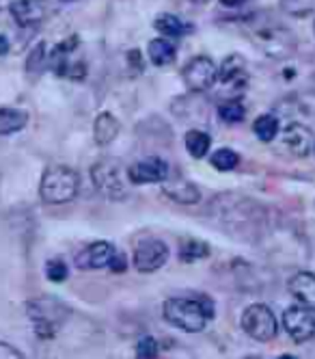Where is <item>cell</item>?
Segmentation results:
<instances>
[{"mask_svg": "<svg viewBox=\"0 0 315 359\" xmlns=\"http://www.w3.org/2000/svg\"><path fill=\"white\" fill-rule=\"evenodd\" d=\"M164 320L177 329L188 333H199L214 318V303L199 297V299H169L164 303Z\"/></svg>", "mask_w": 315, "mask_h": 359, "instance_id": "6da1fadb", "label": "cell"}, {"mask_svg": "<svg viewBox=\"0 0 315 359\" xmlns=\"http://www.w3.org/2000/svg\"><path fill=\"white\" fill-rule=\"evenodd\" d=\"M78 187H80V177L71 167L52 165L41 175L39 195L50 206H61L78 195Z\"/></svg>", "mask_w": 315, "mask_h": 359, "instance_id": "7a4b0ae2", "label": "cell"}, {"mask_svg": "<svg viewBox=\"0 0 315 359\" xmlns=\"http://www.w3.org/2000/svg\"><path fill=\"white\" fill-rule=\"evenodd\" d=\"M29 316L35 325L37 336L48 340L57 336L59 327L67 318V307L55 299H37L29 303Z\"/></svg>", "mask_w": 315, "mask_h": 359, "instance_id": "3957f363", "label": "cell"}, {"mask_svg": "<svg viewBox=\"0 0 315 359\" xmlns=\"http://www.w3.org/2000/svg\"><path fill=\"white\" fill-rule=\"evenodd\" d=\"M242 329L246 331L248 338H253L257 342H270L276 338L279 323L268 305L253 303L242 314Z\"/></svg>", "mask_w": 315, "mask_h": 359, "instance_id": "277c9868", "label": "cell"}, {"mask_svg": "<svg viewBox=\"0 0 315 359\" xmlns=\"http://www.w3.org/2000/svg\"><path fill=\"white\" fill-rule=\"evenodd\" d=\"M78 46V37L71 35L69 39L61 41L48 53V65L55 69L63 79L83 81L87 76V63L80 59H74V50Z\"/></svg>", "mask_w": 315, "mask_h": 359, "instance_id": "5b68a950", "label": "cell"}, {"mask_svg": "<svg viewBox=\"0 0 315 359\" xmlns=\"http://www.w3.org/2000/svg\"><path fill=\"white\" fill-rule=\"evenodd\" d=\"M283 329L296 344L315 338V312L304 305H292L283 312Z\"/></svg>", "mask_w": 315, "mask_h": 359, "instance_id": "8992f818", "label": "cell"}, {"mask_svg": "<svg viewBox=\"0 0 315 359\" xmlns=\"http://www.w3.org/2000/svg\"><path fill=\"white\" fill-rule=\"evenodd\" d=\"M91 177L95 189L108 199H123L127 193L121 180V167L115 161H99L97 165H93Z\"/></svg>", "mask_w": 315, "mask_h": 359, "instance_id": "52a82bcc", "label": "cell"}, {"mask_svg": "<svg viewBox=\"0 0 315 359\" xmlns=\"http://www.w3.org/2000/svg\"><path fill=\"white\" fill-rule=\"evenodd\" d=\"M183 83L188 85V89L201 93L212 89L214 83L218 81V67L209 57H195L186 67H183Z\"/></svg>", "mask_w": 315, "mask_h": 359, "instance_id": "ba28073f", "label": "cell"}, {"mask_svg": "<svg viewBox=\"0 0 315 359\" xmlns=\"http://www.w3.org/2000/svg\"><path fill=\"white\" fill-rule=\"evenodd\" d=\"M169 260V247L158 238H145L134 249V266L139 273H153Z\"/></svg>", "mask_w": 315, "mask_h": 359, "instance_id": "9c48e42d", "label": "cell"}, {"mask_svg": "<svg viewBox=\"0 0 315 359\" xmlns=\"http://www.w3.org/2000/svg\"><path fill=\"white\" fill-rule=\"evenodd\" d=\"M171 175L169 163L160 156H147L130 165L127 177L132 184H153V182H167Z\"/></svg>", "mask_w": 315, "mask_h": 359, "instance_id": "30bf717a", "label": "cell"}, {"mask_svg": "<svg viewBox=\"0 0 315 359\" xmlns=\"http://www.w3.org/2000/svg\"><path fill=\"white\" fill-rule=\"evenodd\" d=\"M255 41L264 48L270 57H287L294 50V35L281 27H268V29L255 31Z\"/></svg>", "mask_w": 315, "mask_h": 359, "instance_id": "8fae6325", "label": "cell"}, {"mask_svg": "<svg viewBox=\"0 0 315 359\" xmlns=\"http://www.w3.org/2000/svg\"><path fill=\"white\" fill-rule=\"evenodd\" d=\"M9 11H11L18 27L31 29L46 20L48 5H46V0H11Z\"/></svg>", "mask_w": 315, "mask_h": 359, "instance_id": "7c38bea8", "label": "cell"}, {"mask_svg": "<svg viewBox=\"0 0 315 359\" xmlns=\"http://www.w3.org/2000/svg\"><path fill=\"white\" fill-rule=\"evenodd\" d=\"M115 247L108 241H97L87 245L80 253H78L76 264L78 269H85V271H93V269H104L108 266L113 255H115Z\"/></svg>", "mask_w": 315, "mask_h": 359, "instance_id": "4fadbf2b", "label": "cell"}, {"mask_svg": "<svg viewBox=\"0 0 315 359\" xmlns=\"http://www.w3.org/2000/svg\"><path fill=\"white\" fill-rule=\"evenodd\" d=\"M218 81L225 87H231L235 91H242L248 85V72H246V61L240 55H229L220 69H218Z\"/></svg>", "mask_w": 315, "mask_h": 359, "instance_id": "5bb4252c", "label": "cell"}, {"mask_svg": "<svg viewBox=\"0 0 315 359\" xmlns=\"http://www.w3.org/2000/svg\"><path fill=\"white\" fill-rule=\"evenodd\" d=\"M281 139H283V145L290 149L292 156H298V158H304L313 145V135L302 123H290L283 130Z\"/></svg>", "mask_w": 315, "mask_h": 359, "instance_id": "9a60e30c", "label": "cell"}, {"mask_svg": "<svg viewBox=\"0 0 315 359\" xmlns=\"http://www.w3.org/2000/svg\"><path fill=\"white\" fill-rule=\"evenodd\" d=\"M287 288H290L292 297H294L300 305H304V307H309V310L315 312V275H313V273H309V271L296 273V275L290 279V284H287Z\"/></svg>", "mask_w": 315, "mask_h": 359, "instance_id": "2e32d148", "label": "cell"}, {"mask_svg": "<svg viewBox=\"0 0 315 359\" xmlns=\"http://www.w3.org/2000/svg\"><path fill=\"white\" fill-rule=\"evenodd\" d=\"M164 195L177 203H181V206H195V203L201 201V193L195 184L186 182V180H173L171 184L164 187Z\"/></svg>", "mask_w": 315, "mask_h": 359, "instance_id": "e0dca14e", "label": "cell"}, {"mask_svg": "<svg viewBox=\"0 0 315 359\" xmlns=\"http://www.w3.org/2000/svg\"><path fill=\"white\" fill-rule=\"evenodd\" d=\"M121 130L119 121L111 115V113H102L95 117V123H93V137H95V143L97 145H108L117 139Z\"/></svg>", "mask_w": 315, "mask_h": 359, "instance_id": "ac0fdd59", "label": "cell"}, {"mask_svg": "<svg viewBox=\"0 0 315 359\" xmlns=\"http://www.w3.org/2000/svg\"><path fill=\"white\" fill-rule=\"evenodd\" d=\"M153 29L164 35V37H181V35H186L192 31L190 24H186L181 18L173 15V13H160L155 18L153 22Z\"/></svg>", "mask_w": 315, "mask_h": 359, "instance_id": "d6986e66", "label": "cell"}, {"mask_svg": "<svg viewBox=\"0 0 315 359\" xmlns=\"http://www.w3.org/2000/svg\"><path fill=\"white\" fill-rule=\"evenodd\" d=\"M177 48L171 43V39H153L149 41V61L158 67H164L175 61Z\"/></svg>", "mask_w": 315, "mask_h": 359, "instance_id": "ffe728a7", "label": "cell"}, {"mask_svg": "<svg viewBox=\"0 0 315 359\" xmlns=\"http://www.w3.org/2000/svg\"><path fill=\"white\" fill-rule=\"evenodd\" d=\"M29 123V115L22 109H0V137L13 135Z\"/></svg>", "mask_w": 315, "mask_h": 359, "instance_id": "44dd1931", "label": "cell"}, {"mask_svg": "<svg viewBox=\"0 0 315 359\" xmlns=\"http://www.w3.org/2000/svg\"><path fill=\"white\" fill-rule=\"evenodd\" d=\"M279 130H281L279 119H276L274 115H270V113L259 115V117L255 119V123H253V133L257 135L259 141H264V143L274 141L276 135H279Z\"/></svg>", "mask_w": 315, "mask_h": 359, "instance_id": "7402d4cb", "label": "cell"}, {"mask_svg": "<svg viewBox=\"0 0 315 359\" xmlns=\"http://www.w3.org/2000/svg\"><path fill=\"white\" fill-rule=\"evenodd\" d=\"M209 145H212V139H209L207 133L203 130H190L186 133V149L192 158H205L207 151H209Z\"/></svg>", "mask_w": 315, "mask_h": 359, "instance_id": "603a6c76", "label": "cell"}, {"mask_svg": "<svg viewBox=\"0 0 315 359\" xmlns=\"http://www.w3.org/2000/svg\"><path fill=\"white\" fill-rule=\"evenodd\" d=\"M177 255H179L181 262L190 264V262H197V260L207 258V255H209V247L203 241H183L179 245V253Z\"/></svg>", "mask_w": 315, "mask_h": 359, "instance_id": "cb8c5ba5", "label": "cell"}, {"mask_svg": "<svg viewBox=\"0 0 315 359\" xmlns=\"http://www.w3.org/2000/svg\"><path fill=\"white\" fill-rule=\"evenodd\" d=\"M209 163H212V167H216L218 171H231L240 165V156H238V151L223 147V149H216L212 156H209Z\"/></svg>", "mask_w": 315, "mask_h": 359, "instance_id": "d4e9b609", "label": "cell"}, {"mask_svg": "<svg viewBox=\"0 0 315 359\" xmlns=\"http://www.w3.org/2000/svg\"><path fill=\"white\" fill-rule=\"evenodd\" d=\"M218 115L223 121L227 123H238L246 117V107L242 104L240 100H229V102H223L218 107Z\"/></svg>", "mask_w": 315, "mask_h": 359, "instance_id": "484cf974", "label": "cell"}, {"mask_svg": "<svg viewBox=\"0 0 315 359\" xmlns=\"http://www.w3.org/2000/svg\"><path fill=\"white\" fill-rule=\"evenodd\" d=\"M281 5L292 15H309L315 9V0H281Z\"/></svg>", "mask_w": 315, "mask_h": 359, "instance_id": "4316f807", "label": "cell"}, {"mask_svg": "<svg viewBox=\"0 0 315 359\" xmlns=\"http://www.w3.org/2000/svg\"><path fill=\"white\" fill-rule=\"evenodd\" d=\"M46 65H48V46L39 43L31 53L29 61H26V69H29V72H41Z\"/></svg>", "mask_w": 315, "mask_h": 359, "instance_id": "83f0119b", "label": "cell"}, {"mask_svg": "<svg viewBox=\"0 0 315 359\" xmlns=\"http://www.w3.org/2000/svg\"><path fill=\"white\" fill-rule=\"evenodd\" d=\"M69 275V269L63 260H50L46 264V277L50 281H55V284H61V281H65Z\"/></svg>", "mask_w": 315, "mask_h": 359, "instance_id": "f1b7e54d", "label": "cell"}, {"mask_svg": "<svg viewBox=\"0 0 315 359\" xmlns=\"http://www.w3.org/2000/svg\"><path fill=\"white\" fill-rule=\"evenodd\" d=\"M155 355H158V340L151 338V336L141 338L139 344H136V357H141V359H151V357H155Z\"/></svg>", "mask_w": 315, "mask_h": 359, "instance_id": "f546056e", "label": "cell"}, {"mask_svg": "<svg viewBox=\"0 0 315 359\" xmlns=\"http://www.w3.org/2000/svg\"><path fill=\"white\" fill-rule=\"evenodd\" d=\"M125 255L121 253V251H115V255H113V260H111V264H108V269L113 271V273H123L125 271Z\"/></svg>", "mask_w": 315, "mask_h": 359, "instance_id": "4dcf8cb0", "label": "cell"}, {"mask_svg": "<svg viewBox=\"0 0 315 359\" xmlns=\"http://www.w3.org/2000/svg\"><path fill=\"white\" fill-rule=\"evenodd\" d=\"M9 53V39L5 35H0V57Z\"/></svg>", "mask_w": 315, "mask_h": 359, "instance_id": "1f68e13d", "label": "cell"}, {"mask_svg": "<svg viewBox=\"0 0 315 359\" xmlns=\"http://www.w3.org/2000/svg\"><path fill=\"white\" fill-rule=\"evenodd\" d=\"M220 3L225 7H242L244 3H248V0H220Z\"/></svg>", "mask_w": 315, "mask_h": 359, "instance_id": "d6a6232c", "label": "cell"}, {"mask_svg": "<svg viewBox=\"0 0 315 359\" xmlns=\"http://www.w3.org/2000/svg\"><path fill=\"white\" fill-rule=\"evenodd\" d=\"M186 3H192V5H205L209 0H186Z\"/></svg>", "mask_w": 315, "mask_h": 359, "instance_id": "836d02e7", "label": "cell"}, {"mask_svg": "<svg viewBox=\"0 0 315 359\" xmlns=\"http://www.w3.org/2000/svg\"><path fill=\"white\" fill-rule=\"evenodd\" d=\"M63 3H71V0H63Z\"/></svg>", "mask_w": 315, "mask_h": 359, "instance_id": "e575fe53", "label": "cell"}, {"mask_svg": "<svg viewBox=\"0 0 315 359\" xmlns=\"http://www.w3.org/2000/svg\"><path fill=\"white\" fill-rule=\"evenodd\" d=\"M313 33H315V22H313Z\"/></svg>", "mask_w": 315, "mask_h": 359, "instance_id": "d590c367", "label": "cell"}]
</instances>
